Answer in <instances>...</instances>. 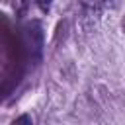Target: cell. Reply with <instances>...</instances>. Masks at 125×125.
Listing matches in <instances>:
<instances>
[{"label":"cell","mask_w":125,"mask_h":125,"mask_svg":"<svg viewBox=\"0 0 125 125\" xmlns=\"http://www.w3.org/2000/svg\"><path fill=\"white\" fill-rule=\"evenodd\" d=\"M121 0H104V10H117Z\"/></svg>","instance_id":"3957f363"},{"label":"cell","mask_w":125,"mask_h":125,"mask_svg":"<svg viewBox=\"0 0 125 125\" xmlns=\"http://www.w3.org/2000/svg\"><path fill=\"white\" fill-rule=\"evenodd\" d=\"M104 0H78V21L84 31H92L100 21Z\"/></svg>","instance_id":"6da1fadb"},{"label":"cell","mask_w":125,"mask_h":125,"mask_svg":"<svg viewBox=\"0 0 125 125\" xmlns=\"http://www.w3.org/2000/svg\"><path fill=\"white\" fill-rule=\"evenodd\" d=\"M35 4L39 6V10H41V12H49V10H51L53 0H35Z\"/></svg>","instance_id":"7a4b0ae2"}]
</instances>
